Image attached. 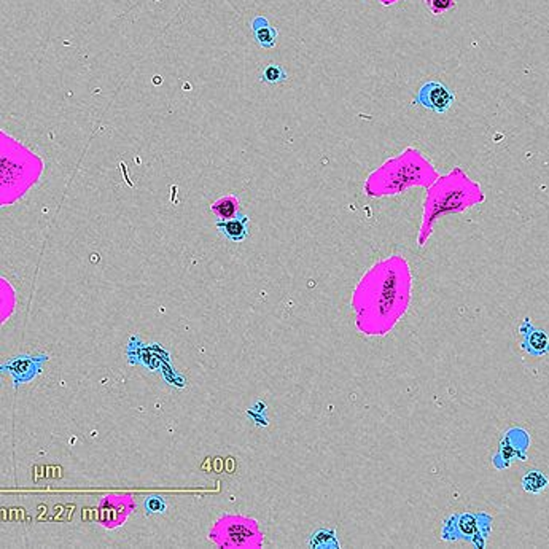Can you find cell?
<instances>
[{
  "mask_svg": "<svg viewBox=\"0 0 549 549\" xmlns=\"http://www.w3.org/2000/svg\"><path fill=\"white\" fill-rule=\"evenodd\" d=\"M438 171L419 148L406 147L402 153L385 159L366 180V193L371 196H395L406 190L428 188L437 180Z\"/></svg>",
  "mask_w": 549,
  "mask_h": 549,
  "instance_id": "1",
  "label": "cell"
},
{
  "mask_svg": "<svg viewBox=\"0 0 549 549\" xmlns=\"http://www.w3.org/2000/svg\"><path fill=\"white\" fill-rule=\"evenodd\" d=\"M143 506H145V511L148 512V515H159V512L166 511V501L161 497H157V495L148 497L145 500V503H143Z\"/></svg>",
  "mask_w": 549,
  "mask_h": 549,
  "instance_id": "12",
  "label": "cell"
},
{
  "mask_svg": "<svg viewBox=\"0 0 549 549\" xmlns=\"http://www.w3.org/2000/svg\"><path fill=\"white\" fill-rule=\"evenodd\" d=\"M454 102H456V94L441 81L422 83L413 99L414 107H422V109L432 110L439 115L449 112Z\"/></svg>",
  "mask_w": 549,
  "mask_h": 549,
  "instance_id": "3",
  "label": "cell"
},
{
  "mask_svg": "<svg viewBox=\"0 0 549 549\" xmlns=\"http://www.w3.org/2000/svg\"><path fill=\"white\" fill-rule=\"evenodd\" d=\"M286 70L282 67V65L279 64H270L266 65L265 69H263V74H261V81L265 83V85H280V83H284L286 80Z\"/></svg>",
  "mask_w": 549,
  "mask_h": 549,
  "instance_id": "10",
  "label": "cell"
},
{
  "mask_svg": "<svg viewBox=\"0 0 549 549\" xmlns=\"http://www.w3.org/2000/svg\"><path fill=\"white\" fill-rule=\"evenodd\" d=\"M378 2L382 5V7H393L398 0H378Z\"/></svg>",
  "mask_w": 549,
  "mask_h": 549,
  "instance_id": "13",
  "label": "cell"
},
{
  "mask_svg": "<svg viewBox=\"0 0 549 549\" xmlns=\"http://www.w3.org/2000/svg\"><path fill=\"white\" fill-rule=\"evenodd\" d=\"M252 31H253V37L261 48H274L277 44V37L279 32L276 27H272L270 22H267L266 18L263 16H256L252 21Z\"/></svg>",
  "mask_w": 549,
  "mask_h": 549,
  "instance_id": "5",
  "label": "cell"
},
{
  "mask_svg": "<svg viewBox=\"0 0 549 549\" xmlns=\"http://www.w3.org/2000/svg\"><path fill=\"white\" fill-rule=\"evenodd\" d=\"M309 546L312 548H339V541L336 538L334 530L320 529L309 540Z\"/></svg>",
  "mask_w": 549,
  "mask_h": 549,
  "instance_id": "9",
  "label": "cell"
},
{
  "mask_svg": "<svg viewBox=\"0 0 549 549\" xmlns=\"http://www.w3.org/2000/svg\"><path fill=\"white\" fill-rule=\"evenodd\" d=\"M525 350L529 352L530 355H543L546 354V352L549 350V338L548 334L543 331V330H532L529 334L527 338H525Z\"/></svg>",
  "mask_w": 549,
  "mask_h": 549,
  "instance_id": "7",
  "label": "cell"
},
{
  "mask_svg": "<svg viewBox=\"0 0 549 549\" xmlns=\"http://www.w3.org/2000/svg\"><path fill=\"white\" fill-rule=\"evenodd\" d=\"M211 211L217 220H231L241 213V202L234 194H225L212 202Z\"/></svg>",
  "mask_w": 549,
  "mask_h": 549,
  "instance_id": "6",
  "label": "cell"
},
{
  "mask_svg": "<svg viewBox=\"0 0 549 549\" xmlns=\"http://www.w3.org/2000/svg\"><path fill=\"white\" fill-rule=\"evenodd\" d=\"M549 484V479L540 470H530L522 477V489L529 494H541Z\"/></svg>",
  "mask_w": 549,
  "mask_h": 549,
  "instance_id": "8",
  "label": "cell"
},
{
  "mask_svg": "<svg viewBox=\"0 0 549 549\" xmlns=\"http://www.w3.org/2000/svg\"><path fill=\"white\" fill-rule=\"evenodd\" d=\"M217 230L231 242H242L249 237V217L239 213L231 220H217Z\"/></svg>",
  "mask_w": 549,
  "mask_h": 549,
  "instance_id": "4",
  "label": "cell"
},
{
  "mask_svg": "<svg viewBox=\"0 0 549 549\" xmlns=\"http://www.w3.org/2000/svg\"><path fill=\"white\" fill-rule=\"evenodd\" d=\"M428 11L435 16L446 15L456 8V0H423Z\"/></svg>",
  "mask_w": 549,
  "mask_h": 549,
  "instance_id": "11",
  "label": "cell"
},
{
  "mask_svg": "<svg viewBox=\"0 0 549 549\" xmlns=\"http://www.w3.org/2000/svg\"><path fill=\"white\" fill-rule=\"evenodd\" d=\"M482 201H484V194H482L479 183L471 180L467 172L461 167H454L449 174L439 176L427 191L419 246H423V242L428 239L437 218L447 213L463 212L465 209L479 204Z\"/></svg>",
  "mask_w": 549,
  "mask_h": 549,
  "instance_id": "2",
  "label": "cell"
}]
</instances>
